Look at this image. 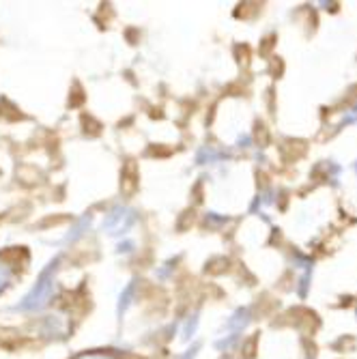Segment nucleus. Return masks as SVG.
<instances>
[{
	"mask_svg": "<svg viewBox=\"0 0 357 359\" xmlns=\"http://www.w3.org/2000/svg\"><path fill=\"white\" fill-rule=\"evenodd\" d=\"M13 276H15L13 263H11V260H7V258L0 256V292H3V290L11 284Z\"/></svg>",
	"mask_w": 357,
	"mask_h": 359,
	"instance_id": "3",
	"label": "nucleus"
},
{
	"mask_svg": "<svg viewBox=\"0 0 357 359\" xmlns=\"http://www.w3.org/2000/svg\"><path fill=\"white\" fill-rule=\"evenodd\" d=\"M134 224H136V213L132 209H127V207H114L106 215V219H104V231L108 235L116 237V235H125Z\"/></svg>",
	"mask_w": 357,
	"mask_h": 359,
	"instance_id": "2",
	"label": "nucleus"
},
{
	"mask_svg": "<svg viewBox=\"0 0 357 359\" xmlns=\"http://www.w3.org/2000/svg\"><path fill=\"white\" fill-rule=\"evenodd\" d=\"M56 265H58V258H54L52 263L39 273L35 286L30 288L28 295L22 299V304L18 306V310L22 312H37L41 308H46L54 295V271H56Z\"/></svg>",
	"mask_w": 357,
	"mask_h": 359,
	"instance_id": "1",
	"label": "nucleus"
},
{
	"mask_svg": "<svg viewBox=\"0 0 357 359\" xmlns=\"http://www.w3.org/2000/svg\"><path fill=\"white\" fill-rule=\"evenodd\" d=\"M134 290H136V282H129V284H127V288L123 290L121 299H119V314H123V312H125V310L129 308V304H132Z\"/></svg>",
	"mask_w": 357,
	"mask_h": 359,
	"instance_id": "4",
	"label": "nucleus"
},
{
	"mask_svg": "<svg viewBox=\"0 0 357 359\" xmlns=\"http://www.w3.org/2000/svg\"><path fill=\"white\" fill-rule=\"evenodd\" d=\"M74 359H119V357L112 353H82Z\"/></svg>",
	"mask_w": 357,
	"mask_h": 359,
	"instance_id": "5",
	"label": "nucleus"
}]
</instances>
